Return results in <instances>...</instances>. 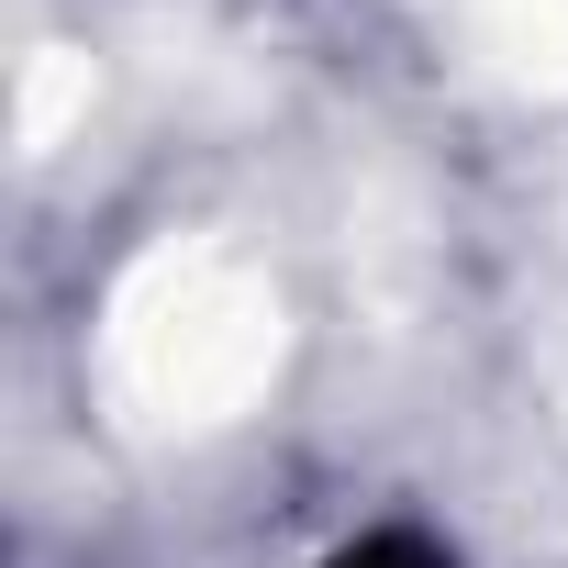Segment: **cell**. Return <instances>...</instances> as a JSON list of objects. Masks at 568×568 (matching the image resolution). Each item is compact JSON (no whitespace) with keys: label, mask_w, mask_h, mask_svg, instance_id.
<instances>
[{"label":"cell","mask_w":568,"mask_h":568,"mask_svg":"<svg viewBox=\"0 0 568 568\" xmlns=\"http://www.w3.org/2000/svg\"><path fill=\"white\" fill-rule=\"evenodd\" d=\"M335 568H446V557H435L424 535H402V524H390V535H357V546H346Z\"/></svg>","instance_id":"cell-1"}]
</instances>
